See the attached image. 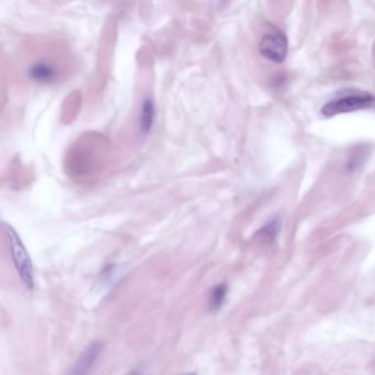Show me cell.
<instances>
[{
    "label": "cell",
    "instance_id": "cell-5",
    "mask_svg": "<svg viewBox=\"0 0 375 375\" xmlns=\"http://www.w3.org/2000/svg\"><path fill=\"white\" fill-rule=\"evenodd\" d=\"M259 49L264 58L274 63H282L288 55V38L279 29H272L263 34Z\"/></svg>",
    "mask_w": 375,
    "mask_h": 375
},
{
    "label": "cell",
    "instance_id": "cell-1",
    "mask_svg": "<svg viewBox=\"0 0 375 375\" xmlns=\"http://www.w3.org/2000/svg\"><path fill=\"white\" fill-rule=\"evenodd\" d=\"M107 150L105 140L99 139L97 136H87L85 139L78 140L72 150L69 149L66 169L72 178L78 181L94 178L104 167Z\"/></svg>",
    "mask_w": 375,
    "mask_h": 375
},
{
    "label": "cell",
    "instance_id": "cell-10",
    "mask_svg": "<svg viewBox=\"0 0 375 375\" xmlns=\"http://www.w3.org/2000/svg\"><path fill=\"white\" fill-rule=\"evenodd\" d=\"M129 375H144V373L142 371L133 370L132 372L129 373Z\"/></svg>",
    "mask_w": 375,
    "mask_h": 375
},
{
    "label": "cell",
    "instance_id": "cell-7",
    "mask_svg": "<svg viewBox=\"0 0 375 375\" xmlns=\"http://www.w3.org/2000/svg\"><path fill=\"white\" fill-rule=\"evenodd\" d=\"M228 285L220 283L213 288L209 294L208 306L211 312H217L222 308L227 297Z\"/></svg>",
    "mask_w": 375,
    "mask_h": 375
},
{
    "label": "cell",
    "instance_id": "cell-4",
    "mask_svg": "<svg viewBox=\"0 0 375 375\" xmlns=\"http://www.w3.org/2000/svg\"><path fill=\"white\" fill-rule=\"evenodd\" d=\"M375 108V96L369 93L356 92L345 96L334 98L327 103L321 109V115L334 117L340 114L351 113L356 110L373 109Z\"/></svg>",
    "mask_w": 375,
    "mask_h": 375
},
{
    "label": "cell",
    "instance_id": "cell-12",
    "mask_svg": "<svg viewBox=\"0 0 375 375\" xmlns=\"http://www.w3.org/2000/svg\"><path fill=\"white\" fill-rule=\"evenodd\" d=\"M374 367H375V361H374Z\"/></svg>",
    "mask_w": 375,
    "mask_h": 375
},
{
    "label": "cell",
    "instance_id": "cell-9",
    "mask_svg": "<svg viewBox=\"0 0 375 375\" xmlns=\"http://www.w3.org/2000/svg\"><path fill=\"white\" fill-rule=\"evenodd\" d=\"M279 231V219H274L266 224L264 227L261 228V231L257 233L260 238L264 242H270L274 240Z\"/></svg>",
    "mask_w": 375,
    "mask_h": 375
},
{
    "label": "cell",
    "instance_id": "cell-11",
    "mask_svg": "<svg viewBox=\"0 0 375 375\" xmlns=\"http://www.w3.org/2000/svg\"><path fill=\"white\" fill-rule=\"evenodd\" d=\"M178 375H197L196 373H182V374Z\"/></svg>",
    "mask_w": 375,
    "mask_h": 375
},
{
    "label": "cell",
    "instance_id": "cell-3",
    "mask_svg": "<svg viewBox=\"0 0 375 375\" xmlns=\"http://www.w3.org/2000/svg\"><path fill=\"white\" fill-rule=\"evenodd\" d=\"M3 229L6 237L8 239L11 257L14 261V268L19 274L20 279L25 288L32 290L34 286V271H33L30 255L28 253L21 239L14 231V228L3 222Z\"/></svg>",
    "mask_w": 375,
    "mask_h": 375
},
{
    "label": "cell",
    "instance_id": "cell-6",
    "mask_svg": "<svg viewBox=\"0 0 375 375\" xmlns=\"http://www.w3.org/2000/svg\"><path fill=\"white\" fill-rule=\"evenodd\" d=\"M103 348L104 345L100 341H94L91 345H87L66 375H87L95 365V362L98 360Z\"/></svg>",
    "mask_w": 375,
    "mask_h": 375
},
{
    "label": "cell",
    "instance_id": "cell-2",
    "mask_svg": "<svg viewBox=\"0 0 375 375\" xmlns=\"http://www.w3.org/2000/svg\"><path fill=\"white\" fill-rule=\"evenodd\" d=\"M28 80L39 85H51L60 82L65 74V63L55 55L43 53L31 61L27 67Z\"/></svg>",
    "mask_w": 375,
    "mask_h": 375
},
{
    "label": "cell",
    "instance_id": "cell-8",
    "mask_svg": "<svg viewBox=\"0 0 375 375\" xmlns=\"http://www.w3.org/2000/svg\"><path fill=\"white\" fill-rule=\"evenodd\" d=\"M154 119V106L153 103L150 99H147L142 104V109L140 114V128L144 133L149 132Z\"/></svg>",
    "mask_w": 375,
    "mask_h": 375
}]
</instances>
